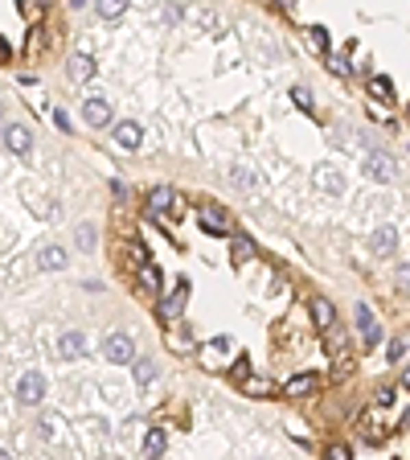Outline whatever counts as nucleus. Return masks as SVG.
Listing matches in <instances>:
<instances>
[{
	"instance_id": "nucleus-22",
	"label": "nucleus",
	"mask_w": 410,
	"mask_h": 460,
	"mask_svg": "<svg viewBox=\"0 0 410 460\" xmlns=\"http://www.w3.org/2000/svg\"><path fill=\"white\" fill-rule=\"evenodd\" d=\"M308 45H312L316 53L329 58V53H333V49H329V29H324V25H308Z\"/></svg>"
},
{
	"instance_id": "nucleus-20",
	"label": "nucleus",
	"mask_w": 410,
	"mask_h": 460,
	"mask_svg": "<svg viewBox=\"0 0 410 460\" xmlns=\"http://www.w3.org/2000/svg\"><path fill=\"white\" fill-rule=\"evenodd\" d=\"M164 448H168L164 428H152V432L144 436V457H148V460H160V457H164Z\"/></svg>"
},
{
	"instance_id": "nucleus-24",
	"label": "nucleus",
	"mask_w": 410,
	"mask_h": 460,
	"mask_svg": "<svg viewBox=\"0 0 410 460\" xmlns=\"http://www.w3.org/2000/svg\"><path fill=\"white\" fill-rule=\"evenodd\" d=\"M131 374H136V383H140V387L156 383V366H152L148 358H136V362H131Z\"/></svg>"
},
{
	"instance_id": "nucleus-17",
	"label": "nucleus",
	"mask_w": 410,
	"mask_h": 460,
	"mask_svg": "<svg viewBox=\"0 0 410 460\" xmlns=\"http://www.w3.org/2000/svg\"><path fill=\"white\" fill-rule=\"evenodd\" d=\"M37 267H41V271H62V267H66V251H62L57 243L41 247V251H37Z\"/></svg>"
},
{
	"instance_id": "nucleus-31",
	"label": "nucleus",
	"mask_w": 410,
	"mask_h": 460,
	"mask_svg": "<svg viewBox=\"0 0 410 460\" xmlns=\"http://www.w3.org/2000/svg\"><path fill=\"white\" fill-rule=\"evenodd\" d=\"M292 99H296V107H300V111H316V103H312L308 86H292Z\"/></svg>"
},
{
	"instance_id": "nucleus-4",
	"label": "nucleus",
	"mask_w": 410,
	"mask_h": 460,
	"mask_svg": "<svg viewBox=\"0 0 410 460\" xmlns=\"http://www.w3.org/2000/svg\"><path fill=\"white\" fill-rule=\"evenodd\" d=\"M103 358L115 362V366H131L136 362V341L127 333H107L103 337Z\"/></svg>"
},
{
	"instance_id": "nucleus-9",
	"label": "nucleus",
	"mask_w": 410,
	"mask_h": 460,
	"mask_svg": "<svg viewBox=\"0 0 410 460\" xmlns=\"http://www.w3.org/2000/svg\"><path fill=\"white\" fill-rule=\"evenodd\" d=\"M366 173L374 177V181H394V160H390V152H378V148H370V156H366Z\"/></svg>"
},
{
	"instance_id": "nucleus-40",
	"label": "nucleus",
	"mask_w": 410,
	"mask_h": 460,
	"mask_svg": "<svg viewBox=\"0 0 410 460\" xmlns=\"http://www.w3.org/2000/svg\"><path fill=\"white\" fill-rule=\"evenodd\" d=\"M4 62H8V45L0 41V66H4Z\"/></svg>"
},
{
	"instance_id": "nucleus-10",
	"label": "nucleus",
	"mask_w": 410,
	"mask_h": 460,
	"mask_svg": "<svg viewBox=\"0 0 410 460\" xmlns=\"http://www.w3.org/2000/svg\"><path fill=\"white\" fill-rule=\"evenodd\" d=\"M57 354H62L66 362H78V358L86 354V333H82V329H66V333L57 337Z\"/></svg>"
},
{
	"instance_id": "nucleus-16",
	"label": "nucleus",
	"mask_w": 410,
	"mask_h": 460,
	"mask_svg": "<svg viewBox=\"0 0 410 460\" xmlns=\"http://www.w3.org/2000/svg\"><path fill=\"white\" fill-rule=\"evenodd\" d=\"M168 350L172 354H189V350H197V337H193V329L189 325H177V329H168Z\"/></svg>"
},
{
	"instance_id": "nucleus-38",
	"label": "nucleus",
	"mask_w": 410,
	"mask_h": 460,
	"mask_svg": "<svg viewBox=\"0 0 410 460\" xmlns=\"http://www.w3.org/2000/svg\"><path fill=\"white\" fill-rule=\"evenodd\" d=\"M398 280H402V284H410V263H402V267H398Z\"/></svg>"
},
{
	"instance_id": "nucleus-36",
	"label": "nucleus",
	"mask_w": 410,
	"mask_h": 460,
	"mask_svg": "<svg viewBox=\"0 0 410 460\" xmlns=\"http://www.w3.org/2000/svg\"><path fill=\"white\" fill-rule=\"evenodd\" d=\"M378 403L390 407V403H394V387H378Z\"/></svg>"
},
{
	"instance_id": "nucleus-39",
	"label": "nucleus",
	"mask_w": 410,
	"mask_h": 460,
	"mask_svg": "<svg viewBox=\"0 0 410 460\" xmlns=\"http://www.w3.org/2000/svg\"><path fill=\"white\" fill-rule=\"evenodd\" d=\"M275 4H279L283 12H292V8H296V0H275Z\"/></svg>"
},
{
	"instance_id": "nucleus-23",
	"label": "nucleus",
	"mask_w": 410,
	"mask_h": 460,
	"mask_svg": "<svg viewBox=\"0 0 410 460\" xmlns=\"http://www.w3.org/2000/svg\"><path fill=\"white\" fill-rule=\"evenodd\" d=\"M230 181H234V185H242V189H255V185H259V177H255V169H251V165H234V169H230Z\"/></svg>"
},
{
	"instance_id": "nucleus-30",
	"label": "nucleus",
	"mask_w": 410,
	"mask_h": 460,
	"mask_svg": "<svg viewBox=\"0 0 410 460\" xmlns=\"http://www.w3.org/2000/svg\"><path fill=\"white\" fill-rule=\"evenodd\" d=\"M324 62H329V70H333V74H345V78L353 74V66H349V58H341V53H329Z\"/></svg>"
},
{
	"instance_id": "nucleus-13",
	"label": "nucleus",
	"mask_w": 410,
	"mask_h": 460,
	"mask_svg": "<svg viewBox=\"0 0 410 460\" xmlns=\"http://www.w3.org/2000/svg\"><path fill=\"white\" fill-rule=\"evenodd\" d=\"M312 321H316V329H320V333L337 329V304H333L329 296H312Z\"/></svg>"
},
{
	"instance_id": "nucleus-6",
	"label": "nucleus",
	"mask_w": 410,
	"mask_h": 460,
	"mask_svg": "<svg viewBox=\"0 0 410 460\" xmlns=\"http://www.w3.org/2000/svg\"><path fill=\"white\" fill-rule=\"evenodd\" d=\"M185 16H189L197 29H205V33H222V29H226V16H222V12H214V8H205V4H189V8H185Z\"/></svg>"
},
{
	"instance_id": "nucleus-12",
	"label": "nucleus",
	"mask_w": 410,
	"mask_h": 460,
	"mask_svg": "<svg viewBox=\"0 0 410 460\" xmlns=\"http://www.w3.org/2000/svg\"><path fill=\"white\" fill-rule=\"evenodd\" d=\"M115 144L127 148V152H136V148L144 144V128H140L136 119H119V123H115Z\"/></svg>"
},
{
	"instance_id": "nucleus-44",
	"label": "nucleus",
	"mask_w": 410,
	"mask_h": 460,
	"mask_svg": "<svg viewBox=\"0 0 410 460\" xmlns=\"http://www.w3.org/2000/svg\"><path fill=\"white\" fill-rule=\"evenodd\" d=\"M74 4H82V0H74Z\"/></svg>"
},
{
	"instance_id": "nucleus-18",
	"label": "nucleus",
	"mask_w": 410,
	"mask_h": 460,
	"mask_svg": "<svg viewBox=\"0 0 410 460\" xmlns=\"http://www.w3.org/2000/svg\"><path fill=\"white\" fill-rule=\"evenodd\" d=\"M66 74H70V82H86V78H94V62H90V53H74L70 66H66Z\"/></svg>"
},
{
	"instance_id": "nucleus-2",
	"label": "nucleus",
	"mask_w": 410,
	"mask_h": 460,
	"mask_svg": "<svg viewBox=\"0 0 410 460\" xmlns=\"http://www.w3.org/2000/svg\"><path fill=\"white\" fill-rule=\"evenodd\" d=\"M45 395H49L45 374L29 370V374H21V378H16V403H21V407H41V403H45Z\"/></svg>"
},
{
	"instance_id": "nucleus-1",
	"label": "nucleus",
	"mask_w": 410,
	"mask_h": 460,
	"mask_svg": "<svg viewBox=\"0 0 410 460\" xmlns=\"http://www.w3.org/2000/svg\"><path fill=\"white\" fill-rule=\"evenodd\" d=\"M197 222H201V230L214 234V239H234V214H230L226 206H201V210H197Z\"/></svg>"
},
{
	"instance_id": "nucleus-35",
	"label": "nucleus",
	"mask_w": 410,
	"mask_h": 460,
	"mask_svg": "<svg viewBox=\"0 0 410 460\" xmlns=\"http://www.w3.org/2000/svg\"><path fill=\"white\" fill-rule=\"evenodd\" d=\"M246 391H255V395H259V399H267V395H271V387H267V383H255V378H251V383H246Z\"/></svg>"
},
{
	"instance_id": "nucleus-27",
	"label": "nucleus",
	"mask_w": 410,
	"mask_h": 460,
	"mask_svg": "<svg viewBox=\"0 0 410 460\" xmlns=\"http://www.w3.org/2000/svg\"><path fill=\"white\" fill-rule=\"evenodd\" d=\"M37 428H41V436H45V440H62V428H66V424H62V415H41V424H37Z\"/></svg>"
},
{
	"instance_id": "nucleus-34",
	"label": "nucleus",
	"mask_w": 410,
	"mask_h": 460,
	"mask_svg": "<svg viewBox=\"0 0 410 460\" xmlns=\"http://www.w3.org/2000/svg\"><path fill=\"white\" fill-rule=\"evenodd\" d=\"M324 460H353V457H349L345 444H329V448H324Z\"/></svg>"
},
{
	"instance_id": "nucleus-7",
	"label": "nucleus",
	"mask_w": 410,
	"mask_h": 460,
	"mask_svg": "<svg viewBox=\"0 0 410 460\" xmlns=\"http://www.w3.org/2000/svg\"><path fill=\"white\" fill-rule=\"evenodd\" d=\"M0 140H4V148L16 152V156H25V152L33 148V136H29L25 123H4V128H0Z\"/></svg>"
},
{
	"instance_id": "nucleus-19",
	"label": "nucleus",
	"mask_w": 410,
	"mask_h": 460,
	"mask_svg": "<svg viewBox=\"0 0 410 460\" xmlns=\"http://www.w3.org/2000/svg\"><path fill=\"white\" fill-rule=\"evenodd\" d=\"M172 206H177V193H172L168 185H156V189L148 193V210H152V214H168Z\"/></svg>"
},
{
	"instance_id": "nucleus-3",
	"label": "nucleus",
	"mask_w": 410,
	"mask_h": 460,
	"mask_svg": "<svg viewBox=\"0 0 410 460\" xmlns=\"http://www.w3.org/2000/svg\"><path fill=\"white\" fill-rule=\"evenodd\" d=\"M312 185L329 197H345V169L341 165H316L312 169Z\"/></svg>"
},
{
	"instance_id": "nucleus-21",
	"label": "nucleus",
	"mask_w": 410,
	"mask_h": 460,
	"mask_svg": "<svg viewBox=\"0 0 410 460\" xmlns=\"http://www.w3.org/2000/svg\"><path fill=\"white\" fill-rule=\"evenodd\" d=\"M94 12H99L103 21H119V16L127 12V0H94Z\"/></svg>"
},
{
	"instance_id": "nucleus-28",
	"label": "nucleus",
	"mask_w": 410,
	"mask_h": 460,
	"mask_svg": "<svg viewBox=\"0 0 410 460\" xmlns=\"http://www.w3.org/2000/svg\"><path fill=\"white\" fill-rule=\"evenodd\" d=\"M251 255H255V243H251V239H234V243H230V259H234V263H246Z\"/></svg>"
},
{
	"instance_id": "nucleus-14",
	"label": "nucleus",
	"mask_w": 410,
	"mask_h": 460,
	"mask_svg": "<svg viewBox=\"0 0 410 460\" xmlns=\"http://www.w3.org/2000/svg\"><path fill=\"white\" fill-rule=\"evenodd\" d=\"M82 119H86L90 128H107V123H111V103H107V99H86V103H82Z\"/></svg>"
},
{
	"instance_id": "nucleus-15",
	"label": "nucleus",
	"mask_w": 410,
	"mask_h": 460,
	"mask_svg": "<svg viewBox=\"0 0 410 460\" xmlns=\"http://www.w3.org/2000/svg\"><path fill=\"white\" fill-rule=\"evenodd\" d=\"M394 247H398V230H394L390 222H382V226L370 234V251H374V255H390Z\"/></svg>"
},
{
	"instance_id": "nucleus-26",
	"label": "nucleus",
	"mask_w": 410,
	"mask_h": 460,
	"mask_svg": "<svg viewBox=\"0 0 410 460\" xmlns=\"http://www.w3.org/2000/svg\"><path fill=\"white\" fill-rule=\"evenodd\" d=\"M140 280H144L148 296H156V292H160V267H156V263H144V267H140Z\"/></svg>"
},
{
	"instance_id": "nucleus-5",
	"label": "nucleus",
	"mask_w": 410,
	"mask_h": 460,
	"mask_svg": "<svg viewBox=\"0 0 410 460\" xmlns=\"http://www.w3.org/2000/svg\"><path fill=\"white\" fill-rule=\"evenodd\" d=\"M353 321H357L361 346H366V350H378V341H382V325H378V317L370 313V304H357V308H353Z\"/></svg>"
},
{
	"instance_id": "nucleus-42",
	"label": "nucleus",
	"mask_w": 410,
	"mask_h": 460,
	"mask_svg": "<svg viewBox=\"0 0 410 460\" xmlns=\"http://www.w3.org/2000/svg\"><path fill=\"white\" fill-rule=\"evenodd\" d=\"M0 128H4V103H0Z\"/></svg>"
},
{
	"instance_id": "nucleus-8",
	"label": "nucleus",
	"mask_w": 410,
	"mask_h": 460,
	"mask_svg": "<svg viewBox=\"0 0 410 460\" xmlns=\"http://www.w3.org/2000/svg\"><path fill=\"white\" fill-rule=\"evenodd\" d=\"M185 304H189V280H177V288L160 300V317H164V321H177V317L185 313Z\"/></svg>"
},
{
	"instance_id": "nucleus-25",
	"label": "nucleus",
	"mask_w": 410,
	"mask_h": 460,
	"mask_svg": "<svg viewBox=\"0 0 410 460\" xmlns=\"http://www.w3.org/2000/svg\"><path fill=\"white\" fill-rule=\"evenodd\" d=\"M370 90H374V99H382V103H390V99H394V82H390V78H382V74H374V78H370Z\"/></svg>"
},
{
	"instance_id": "nucleus-41",
	"label": "nucleus",
	"mask_w": 410,
	"mask_h": 460,
	"mask_svg": "<svg viewBox=\"0 0 410 460\" xmlns=\"http://www.w3.org/2000/svg\"><path fill=\"white\" fill-rule=\"evenodd\" d=\"M402 387H407V391H410V370H407V374H402Z\"/></svg>"
},
{
	"instance_id": "nucleus-32",
	"label": "nucleus",
	"mask_w": 410,
	"mask_h": 460,
	"mask_svg": "<svg viewBox=\"0 0 410 460\" xmlns=\"http://www.w3.org/2000/svg\"><path fill=\"white\" fill-rule=\"evenodd\" d=\"M74 243H78L82 251H90V247H94V226H78V230H74Z\"/></svg>"
},
{
	"instance_id": "nucleus-11",
	"label": "nucleus",
	"mask_w": 410,
	"mask_h": 460,
	"mask_svg": "<svg viewBox=\"0 0 410 460\" xmlns=\"http://www.w3.org/2000/svg\"><path fill=\"white\" fill-rule=\"evenodd\" d=\"M320 387H324V383H320L316 374H296V378L283 383V395H287V399H312Z\"/></svg>"
},
{
	"instance_id": "nucleus-37",
	"label": "nucleus",
	"mask_w": 410,
	"mask_h": 460,
	"mask_svg": "<svg viewBox=\"0 0 410 460\" xmlns=\"http://www.w3.org/2000/svg\"><path fill=\"white\" fill-rule=\"evenodd\" d=\"M53 123H57L62 132H70V115H66V111H53Z\"/></svg>"
},
{
	"instance_id": "nucleus-43",
	"label": "nucleus",
	"mask_w": 410,
	"mask_h": 460,
	"mask_svg": "<svg viewBox=\"0 0 410 460\" xmlns=\"http://www.w3.org/2000/svg\"><path fill=\"white\" fill-rule=\"evenodd\" d=\"M0 460H12V457H8V452H4V448H0Z\"/></svg>"
},
{
	"instance_id": "nucleus-33",
	"label": "nucleus",
	"mask_w": 410,
	"mask_h": 460,
	"mask_svg": "<svg viewBox=\"0 0 410 460\" xmlns=\"http://www.w3.org/2000/svg\"><path fill=\"white\" fill-rule=\"evenodd\" d=\"M127 259H131L136 267H144V263H152V259H148V251H144L140 243H131V247H127Z\"/></svg>"
},
{
	"instance_id": "nucleus-29",
	"label": "nucleus",
	"mask_w": 410,
	"mask_h": 460,
	"mask_svg": "<svg viewBox=\"0 0 410 460\" xmlns=\"http://www.w3.org/2000/svg\"><path fill=\"white\" fill-rule=\"evenodd\" d=\"M230 378H234L238 387H246V383H251V362H246V358H234V370H230Z\"/></svg>"
}]
</instances>
